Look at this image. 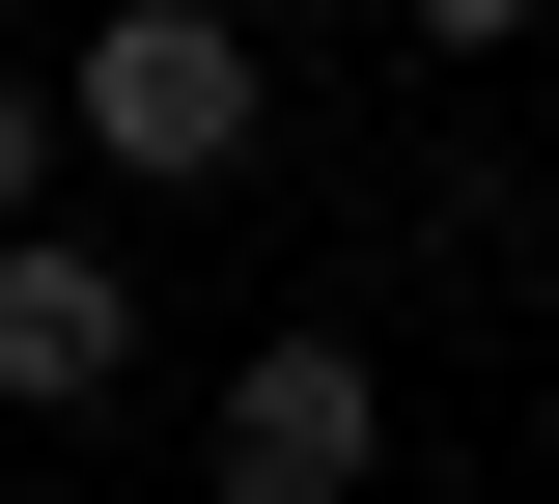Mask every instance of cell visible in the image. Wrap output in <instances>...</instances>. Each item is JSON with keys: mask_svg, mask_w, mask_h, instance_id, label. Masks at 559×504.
Here are the masks:
<instances>
[{"mask_svg": "<svg viewBox=\"0 0 559 504\" xmlns=\"http://www.w3.org/2000/svg\"><path fill=\"white\" fill-rule=\"evenodd\" d=\"M364 477H392V364H364V337H252V364H224L197 504H364Z\"/></svg>", "mask_w": 559, "mask_h": 504, "instance_id": "obj_2", "label": "cell"}, {"mask_svg": "<svg viewBox=\"0 0 559 504\" xmlns=\"http://www.w3.org/2000/svg\"><path fill=\"white\" fill-rule=\"evenodd\" d=\"M392 28H419V57H532L559 0H392Z\"/></svg>", "mask_w": 559, "mask_h": 504, "instance_id": "obj_5", "label": "cell"}, {"mask_svg": "<svg viewBox=\"0 0 559 504\" xmlns=\"http://www.w3.org/2000/svg\"><path fill=\"white\" fill-rule=\"evenodd\" d=\"M140 392V253L112 224H0V421H112Z\"/></svg>", "mask_w": 559, "mask_h": 504, "instance_id": "obj_3", "label": "cell"}, {"mask_svg": "<svg viewBox=\"0 0 559 504\" xmlns=\"http://www.w3.org/2000/svg\"><path fill=\"white\" fill-rule=\"evenodd\" d=\"M57 168H84L57 141V57H0V224H57Z\"/></svg>", "mask_w": 559, "mask_h": 504, "instance_id": "obj_4", "label": "cell"}, {"mask_svg": "<svg viewBox=\"0 0 559 504\" xmlns=\"http://www.w3.org/2000/svg\"><path fill=\"white\" fill-rule=\"evenodd\" d=\"M57 141L112 168V197H224V168L280 141L252 0H84V28H57Z\"/></svg>", "mask_w": 559, "mask_h": 504, "instance_id": "obj_1", "label": "cell"}, {"mask_svg": "<svg viewBox=\"0 0 559 504\" xmlns=\"http://www.w3.org/2000/svg\"><path fill=\"white\" fill-rule=\"evenodd\" d=\"M532 84H559V28H532Z\"/></svg>", "mask_w": 559, "mask_h": 504, "instance_id": "obj_6", "label": "cell"}]
</instances>
